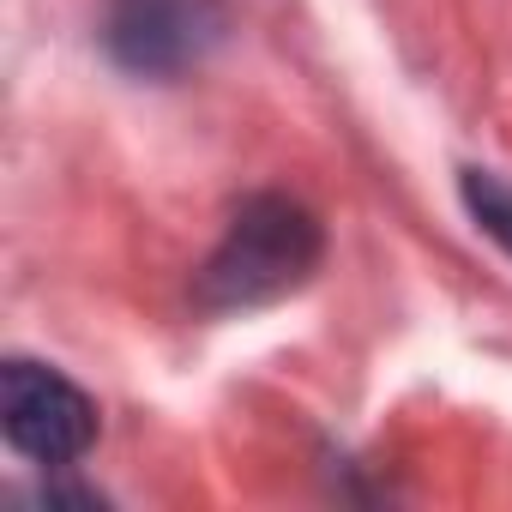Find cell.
Returning a JSON list of instances; mask_svg holds the SVG:
<instances>
[{
  "label": "cell",
  "instance_id": "cell-3",
  "mask_svg": "<svg viewBox=\"0 0 512 512\" xmlns=\"http://www.w3.org/2000/svg\"><path fill=\"white\" fill-rule=\"evenodd\" d=\"M223 43L217 0H109L103 49L133 79H181Z\"/></svg>",
  "mask_w": 512,
  "mask_h": 512
},
{
  "label": "cell",
  "instance_id": "cell-2",
  "mask_svg": "<svg viewBox=\"0 0 512 512\" xmlns=\"http://www.w3.org/2000/svg\"><path fill=\"white\" fill-rule=\"evenodd\" d=\"M0 434L37 470H67L97 446V404L61 368L13 356L0 368Z\"/></svg>",
  "mask_w": 512,
  "mask_h": 512
},
{
  "label": "cell",
  "instance_id": "cell-1",
  "mask_svg": "<svg viewBox=\"0 0 512 512\" xmlns=\"http://www.w3.org/2000/svg\"><path fill=\"white\" fill-rule=\"evenodd\" d=\"M326 253V229L320 217L290 199V193H247L229 223L223 241L205 253V266L193 278V302L205 314H253L272 308L284 296H296Z\"/></svg>",
  "mask_w": 512,
  "mask_h": 512
},
{
  "label": "cell",
  "instance_id": "cell-4",
  "mask_svg": "<svg viewBox=\"0 0 512 512\" xmlns=\"http://www.w3.org/2000/svg\"><path fill=\"white\" fill-rule=\"evenodd\" d=\"M458 199H464L470 223L512 253V187L488 169H458Z\"/></svg>",
  "mask_w": 512,
  "mask_h": 512
}]
</instances>
